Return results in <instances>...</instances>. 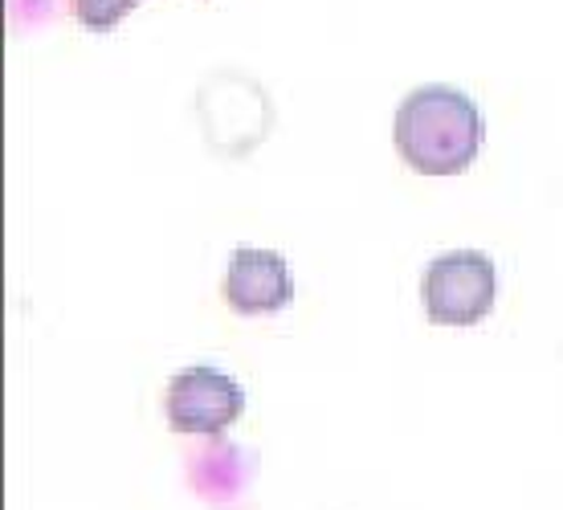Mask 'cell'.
<instances>
[{
    "instance_id": "obj_1",
    "label": "cell",
    "mask_w": 563,
    "mask_h": 510,
    "mask_svg": "<svg viewBox=\"0 0 563 510\" xmlns=\"http://www.w3.org/2000/svg\"><path fill=\"white\" fill-rule=\"evenodd\" d=\"M393 140L400 159L421 176H457L482 152L486 119L453 86H421L396 107Z\"/></svg>"
},
{
    "instance_id": "obj_2",
    "label": "cell",
    "mask_w": 563,
    "mask_h": 510,
    "mask_svg": "<svg viewBox=\"0 0 563 510\" xmlns=\"http://www.w3.org/2000/svg\"><path fill=\"white\" fill-rule=\"evenodd\" d=\"M498 298V269L478 250L433 257L421 274V302L429 323L474 326L494 311Z\"/></svg>"
},
{
    "instance_id": "obj_3",
    "label": "cell",
    "mask_w": 563,
    "mask_h": 510,
    "mask_svg": "<svg viewBox=\"0 0 563 510\" xmlns=\"http://www.w3.org/2000/svg\"><path fill=\"white\" fill-rule=\"evenodd\" d=\"M245 409V388L217 368H184L168 380L164 412L176 433H221Z\"/></svg>"
},
{
    "instance_id": "obj_4",
    "label": "cell",
    "mask_w": 563,
    "mask_h": 510,
    "mask_svg": "<svg viewBox=\"0 0 563 510\" xmlns=\"http://www.w3.org/2000/svg\"><path fill=\"white\" fill-rule=\"evenodd\" d=\"M295 298V278L286 257L274 250H238L225 269V302L245 319L278 314Z\"/></svg>"
},
{
    "instance_id": "obj_5",
    "label": "cell",
    "mask_w": 563,
    "mask_h": 510,
    "mask_svg": "<svg viewBox=\"0 0 563 510\" xmlns=\"http://www.w3.org/2000/svg\"><path fill=\"white\" fill-rule=\"evenodd\" d=\"M135 4H140V0H74V13H78V21H82L86 29L107 33V29L119 25Z\"/></svg>"
}]
</instances>
